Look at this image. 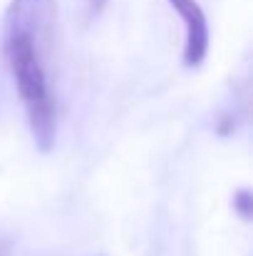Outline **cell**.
Here are the masks:
<instances>
[{
  "label": "cell",
  "mask_w": 253,
  "mask_h": 256,
  "mask_svg": "<svg viewBox=\"0 0 253 256\" xmlns=\"http://www.w3.org/2000/svg\"><path fill=\"white\" fill-rule=\"evenodd\" d=\"M0 256H10V254H7V246H5V244L0 246Z\"/></svg>",
  "instance_id": "5"
},
{
  "label": "cell",
  "mask_w": 253,
  "mask_h": 256,
  "mask_svg": "<svg viewBox=\"0 0 253 256\" xmlns=\"http://www.w3.org/2000/svg\"><path fill=\"white\" fill-rule=\"evenodd\" d=\"M104 5H107V0H89V10H92V15H99V12L104 10Z\"/></svg>",
  "instance_id": "4"
},
{
  "label": "cell",
  "mask_w": 253,
  "mask_h": 256,
  "mask_svg": "<svg viewBox=\"0 0 253 256\" xmlns=\"http://www.w3.org/2000/svg\"><path fill=\"white\" fill-rule=\"evenodd\" d=\"M234 209L241 214V219L251 222V216H253V194H251V189H239V192L234 194Z\"/></svg>",
  "instance_id": "3"
},
{
  "label": "cell",
  "mask_w": 253,
  "mask_h": 256,
  "mask_svg": "<svg viewBox=\"0 0 253 256\" xmlns=\"http://www.w3.org/2000/svg\"><path fill=\"white\" fill-rule=\"evenodd\" d=\"M186 28V45H184V65L199 68L209 55V22L196 0H169Z\"/></svg>",
  "instance_id": "2"
},
{
  "label": "cell",
  "mask_w": 253,
  "mask_h": 256,
  "mask_svg": "<svg viewBox=\"0 0 253 256\" xmlns=\"http://www.w3.org/2000/svg\"><path fill=\"white\" fill-rule=\"evenodd\" d=\"M55 20V0H12L5 10V58L40 152H50L57 137V102L47 72Z\"/></svg>",
  "instance_id": "1"
}]
</instances>
